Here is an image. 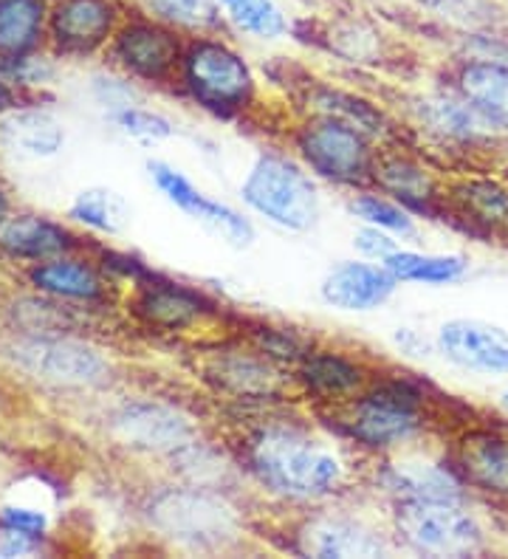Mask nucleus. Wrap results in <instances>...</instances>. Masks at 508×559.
I'll return each mask as SVG.
<instances>
[{"label":"nucleus","instance_id":"1","mask_svg":"<svg viewBox=\"0 0 508 559\" xmlns=\"http://www.w3.org/2000/svg\"><path fill=\"white\" fill-rule=\"evenodd\" d=\"M255 469L265 484L292 498H322L345 475L336 452L292 430L260 436L255 443Z\"/></svg>","mask_w":508,"mask_h":559},{"label":"nucleus","instance_id":"2","mask_svg":"<svg viewBox=\"0 0 508 559\" xmlns=\"http://www.w3.org/2000/svg\"><path fill=\"white\" fill-rule=\"evenodd\" d=\"M244 201L285 229H308L319 215L317 190L297 164L263 156L251 167L244 185Z\"/></svg>","mask_w":508,"mask_h":559},{"label":"nucleus","instance_id":"3","mask_svg":"<svg viewBox=\"0 0 508 559\" xmlns=\"http://www.w3.org/2000/svg\"><path fill=\"white\" fill-rule=\"evenodd\" d=\"M401 532L418 551L435 557H466L483 548V528L461 500L406 503L399 518Z\"/></svg>","mask_w":508,"mask_h":559},{"label":"nucleus","instance_id":"4","mask_svg":"<svg viewBox=\"0 0 508 559\" xmlns=\"http://www.w3.org/2000/svg\"><path fill=\"white\" fill-rule=\"evenodd\" d=\"M158 528L178 543L192 548H215L224 546L235 537L237 523L232 512L221 500L206 495H167L153 509Z\"/></svg>","mask_w":508,"mask_h":559},{"label":"nucleus","instance_id":"5","mask_svg":"<svg viewBox=\"0 0 508 559\" xmlns=\"http://www.w3.org/2000/svg\"><path fill=\"white\" fill-rule=\"evenodd\" d=\"M187 80L201 103L232 110L249 99L251 76L244 60L217 43H198L187 57Z\"/></svg>","mask_w":508,"mask_h":559},{"label":"nucleus","instance_id":"6","mask_svg":"<svg viewBox=\"0 0 508 559\" xmlns=\"http://www.w3.org/2000/svg\"><path fill=\"white\" fill-rule=\"evenodd\" d=\"M438 348L452 365L481 376H508V331L486 320H449L438 331Z\"/></svg>","mask_w":508,"mask_h":559},{"label":"nucleus","instance_id":"7","mask_svg":"<svg viewBox=\"0 0 508 559\" xmlns=\"http://www.w3.org/2000/svg\"><path fill=\"white\" fill-rule=\"evenodd\" d=\"M14 359L34 376L57 384H96L108 376V365L96 350L68 340H28L14 348Z\"/></svg>","mask_w":508,"mask_h":559},{"label":"nucleus","instance_id":"8","mask_svg":"<svg viewBox=\"0 0 508 559\" xmlns=\"http://www.w3.org/2000/svg\"><path fill=\"white\" fill-rule=\"evenodd\" d=\"M303 151L314 170L339 181H353L367 170V147L356 128L336 119L311 124L303 133Z\"/></svg>","mask_w":508,"mask_h":559},{"label":"nucleus","instance_id":"9","mask_svg":"<svg viewBox=\"0 0 508 559\" xmlns=\"http://www.w3.org/2000/svg\"><path fill=\"white\" fill-rule=\"evenodd\" d=\"M150 176H153L158 190H162L178 210L190 212L192 218L201 221L203 226H210L212 233L224 235L226 240H232V243L237 246H246L251 240V235H255L251 233L249 221L240 218V215H237L235 210H229L226 204H217V201L206 199L201 190H196L181 173H176L173 167H167V164H150Z\"/></svg>","mask_w":508,"mask_h":559},{"label":"nucleus","instance_id":"10","mask_svg":"<svg viewBox=\"0 0 508 559\" xmlns=\"http://www.w3.org/2000/svg\"><path fill=\"white\" fill-rule=\"evenodd\" d=\"M418 424L421 416L418 407H415V396H410L406 390L390 388L373 393L370 399L359 404L353 432L373 447H387V443L404 441V438L413 436Z\"/></svg>","mask_w":508,"mask_h":559},{"label":"nucleus","instance_id":"11","mask_svg":"<svg viewBox=\"0 0 508 559\" xmlns=\"http://www.w3.org/2000/svg\"><path fill=\"white\" fill-rule=\"evenodd\" d=\"M395 277L387 269L342 263L322 283V297L342 311H370L393 294Z\"/></svg>","mask_w":508,"mask_h":559},{"label":"nucleus","instance_id":"12","mask_svg":"<svg viewBox=\"0 0 508 559\" xmlns=\"http://www.w3.org/2000/svg\"><path fill=\"white\" fill-rule=\"evenodd\" d=\"M458 464L474 489L508 498V436L492 430L469 432L458 447Z\"/></svg>","mask_w":508,"mask_h":559},{"label":"nucleus","instance_id":"13","mask_svg":"<svg viewBox=\"0 0 508 559\" xmlns=\"http://www.w3.org/2000/svg\"><path fill=\"white\" fill-rule=\"evenodd\" d=\"M458 94L488 128L508 133V66L497 60L466 62L458 74Z\"/></svg>","mask_w":508,"mask_h":559},{"label":"nucleus","instance_id":"14","mask_svg":"<svg viewBox=\"0 0 508 559\" xmlns=\"http://www.w3.org/2000/svg\"><path fill=\"white\" fill-rule=\"evenodd\" d=\"M114 9L108 0H62L51 17L57 46L66 51H91L108 37Z\"/></svg>","mask_w":508,"mask_h":559},{"label":"nucleus","instance_id":"15","mask_svg":"<svg viewBox=\"0 0 508 559\" xmlns=\"http://www.w3.org/2000/svg\"><path fill=\"white\" fill-rule=\"evenodd\" d=\"M116 430L122 432L128 441L150 450H173L181 441H187L190 430L187 424L164 407H150V404H133L125 407L116 416Z\"/></svg>","mask_w":508,"mask_h":559},{"label":"nucleus","instance_id":"16","mask_svg":"<svg viewBox=\"0 0 508 559\" xmlns=\"http://www.w3.org/2000/svg\"><path fill=\"white\" fill-rule=\"evenodd\" d=\"M116 51H119L128 69L139 71L144 76H162L176 62L178 43L164 28L130 26L125 28L119 43H116Z\"/></svg>","mask_w":508,"mask_h":559},{"label":"nucleus","instance_id":"17","mask_svg":"<svg viewBox=\"0 0 508 559\" xmlns=\"http://www.w3.org/2000/svg\"><path fill=\"white\" fill-rule=\"evenodd\" d=\"M390 486L406 503H433V500H461V486L452 472L429 461H404L390 472Z\"/></svg>","mask_w":508,"mask_h":559},{"label":"nucleus","instance_id":"18","mask_svg":"<svg viewBox=\"0 0 508 559\" xmlns=\"http://www.w3.org/2000/svg\"><path fill=\"white\" fill-rule=\"evenodd\" d=\"M308 551L317 557H376L385 551L381 539L351 520H322L308 532Z\"/></svg>","mask_w":508,"mask_h":559},{"label":"nucleus","instance_id":"19","mask_svg":"<svg viewBox=\"0 0 508 559\" xmlns=\"http://www.w3.org/2000/svg\"><path fill=\"white\" fill-rule=\"evenodd\" d=\"M0 133L12 151L23 153V156H55L66 142L60 122L48 114H40V110L12 114L7 122L0 124Z\"/></svg>","mask_w":508,"mask_h":559},{"label":"nucleus","instance_id":"20","mask_svg":"<svg viewBox=\"0 0 508 559\" xmlns=\"http://www.w3.org/2000/svg\"><path fill=\"white\" fill-rule=\"evenodd\" d=\"M458 206L472 221L474 226H481L486 233L503 235L508 233V187L492 178H472L466 185L458 187L454 192Z\"/></svg>","mask_w":508,"mask_h":559},{"label":"nucleus","instance_id":"21","mask_svg":"<svg viewBox=\"0 0 508 559\" xmlns=\"http://www.w3.org/2000/svg\"><path fill=\"white\" fill-rule=\"evenodd\" d=\"M385 269L395 280L406 283H433V286H447L461 280L469 269V260L463 254H415V252H393L385 258Z\"/></svg>","mask_w":508,"mask_h":559},{"label":"nucleus","instance_id":"22","mask_svg":"<svg viewBox=\"0 0 508 559\" xmlns=\"http://www.w3.org/2000/svg\"><path fill=\"white\" fill-rule=\"evenodd\" d=\"M0 246L17 258H48L66 246V233L48 221L23 215L0 224Z\"/></svg>","mask_w":508,"mask_h":559},{"label":"nucleus","instance_id":"23","mask_svg":"<svg viewBox=\"0 0 508 559\" xmlns=\"http://www.w3.org/2000/svg\"><path fill=\"white\" fill-rule=\"evenodd\" d=\"M43 7L37 0L0 3V51L9 57L26 55L40 37Z\"/></svg>","mask_w":508,"mask_h":559},{"label":"nucleus","instance_id":"24","mask_svg":"<svg viewBox=\"0 0 508 559\" xmlns=\"http://www.w3.org/2000/svg\"><path fill=\"white\" fill-rule=\"evenodd\" d=\"M424 117L433 124L438 133L449 139H461V142H474V139H483L488 133V124L477 117V110L458 96H435L424 105Z\"/></svg>","mask_w":508,"mask_h":559},{"label":"nucleus","instance_id":"25","mask_svg":"<svg viewBox=\"0 0 508 559\" xmlns=\"http://www.w3.org/2000/svg\"><path fill=\"white\" fill-rule=\"evenodd\" d=\"M71 218L85 226H94L99 233H122L130 224V206L119 192L96 187V190H85L76 195L74 206H71Z\"/></svg>","mask_w":508,"mask_h":559},{"label":"nucleus","instance_id":"26","mask_svg":"<svg viewBox=\"0 0 508 559\" xmlns=\"http://www.w3.org/2000/svg\"><path fill=\"white\" fill-rule=\"evenodd\" d=\"M217 9H224L226 17L246 35L260 40L283 35L285 17L277 0H217Z\"/></svg>","mask_w":508,"mask_h":559},{"label":"nucleus","instance_id":"27","mask_svg":"<svg viewBox=\"0 0 508 559\" xmlns=\"http://www.w3.org/2000/svg\"><path fill=\"white\" fill-rule=\"evenodd\" d=\"M34 283L60 297H96L99 294V280L80 263H46L34 269Z\"/></svg>","mask_w":508,"mask_h":559},{"label":"nucleus","instance_id":"28","mask_svg":"<svg viewBox=\"0 0 508 559\" xmlns=\"http://www.w3.org/2000/svg\"><path fill=\"white\" fill-rule=\"evenodd\" d=\"M139 308H142V314L150 322H158V325L167 328H181L198 317V300H192L190 294L176 292V288H156V292H150L139 302Z\"/></svg>","mask_w":508,"mask_h":559},{"label":"nucleus","instance_id":"29","mask_svg":"<svg viewBox=\"0 0 508 559\" xmlns=\"http://www.w3.org/2000/svg\"><path fill=\"white\" fill-rule=\"evenodd\" d=\"M305 379L314 390L326 393V396H339V393H347L359 384V370L347 365V361L336 359V356H317V359L308 361L305 368Z\"/></svg>","mask_w":508,"mask_h":559},{"label":"nucleus","instance_id":"30","mask_svg":"<svg viewBox=\"0 0 508 559\" xmlns=\"http://www.w3.org/2000/svg\"><path fill=\"white\" fill-rule=\"evenodd\" d=\"M162 17L181 26L203 28L212 26L217 17V0H147Z\"/></svg>","mask_w":508,"mask_h":559},{"label":"nucleus","instance_id":"31","mask_svg":"<svg viewBox=\"0 0 508 559\" xmlns=\"http://www.w3.org/2000/svg\"><path fill=\"white\" fill-rule=\"evenodd\" d=\"M116 124L133 139H142V142H162L173 133L167 119H162L158 114H150L142 108H122L114 114Z\"/></svg>","mask_w":508,"mask_h":559},{"label":"nucleus","instance_id":"32","mask_svg":"<svg viewBox=\"0 0 508 559\" xmlns=\"http://www.w3.org/2000/svg\"><path fill=\"white\" fill-rule=\"evenodd\" d=\"M353 210L359 212L365 221H370L373 226L393 229V233H401V235L413 233V221H410V215H406L404 210H399L395 204H387V201L381 199H370V195H367V199L356 201Z\"/></svg>","mask_w":508,"mask_h":559},{"label":"nucleus","instance_id":"33","mask_svg":"<svg viewBox=\"0 0 508 559\" xmlns=\"http://www.w3.org/2000/svg\"><path fill=\"white\" fill-rule=\"evenodd\" d=\"M224 382L232 384L235 390H244V393H255V390H269L271 376L263 365L251 359H232L221 368Z\"/></svg>","mask_w":508,"mask_h":559},{"label":"nucleus","instance_id":"34","mask_svg":"<svg viewBox=\"0 0 508 559\" xmlns=\"http://www.w3.org/2000/svg\"><path fill=\"white\" fill-rule=\"evenodd\" d=\"M3 525L34 539L46 532V514L40 509H28V506H7L3 509Z\"/></svg>","mask_w":508,"mask_h":559},{"label":"nucleus","instance_id":"35","mask_svg":"<svg viewBox=\"0 0 508 559\" xmlns=\"http://www.w3.org/2000/svg\"><path fill=\"white\" fill-rule=\"evenodd\" d=\"M385 178L387 185L393 187V190L404 192V195H421V192H427V178H424V173L413 170V167H406V164H401V167H387Z\"/></svg>","mask_w":508,"mask_h":559},{"label":"nucleus","instance_id":"36","mask_svg":"<svg viewBox=\"0 0 508 559\" xmlns=\"http://www.w3.org/2000/svg\"><path fill=\"white\" fill-rule=\"evenodd\" d=\"M356 246H359L362 252L370 254V258H390L395 252V243L387 235H381L379 229H362L356 235Z\"/></svg>","mask_w":508,"mask_h":559},{"label":"nucleus","instance_id":"37","mask_svg":"<svg viewBox=\"0 0 508 559\" xmlns=\"http://www.w3.org/2000/svg\"><path fill=\"white\" fill-rule=\"evenodd\" d=\"M9 103H12V94H9V88L0 82V110L9 108Z\"/></svg>","mask_w":508,"mask_h":559},{"label":"nucleus","instance_id":"38","mask_svg":"<svg viewBox=\"0 0 508 559\" xmlns=\"http://www.w3.org/2000/svg\"><path fill=\"white\" fill-rule=\"evenodd\" d=\"M500 407L508 413V384H506V388H503V393H500Z\"/></svg>","mask_w":508,"mask_h":559},{"label":"nucleus","instance_id":"39","mask_svg":"<svg viewBox=\"0 0 508 559\" xmlns=\"http://www.w3.org/2000/svg\"><path fill=\"white\" fill-rule=\"evenodd\" d=\"M3 215H7V195L0 192V221H3Z\"/></svg>","mask_w":508,"mask_h":559}]
</instances>
